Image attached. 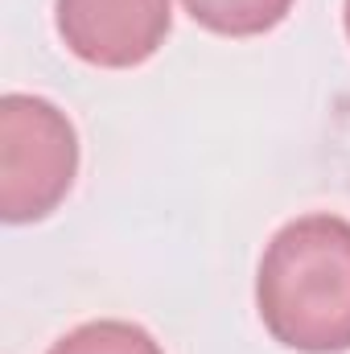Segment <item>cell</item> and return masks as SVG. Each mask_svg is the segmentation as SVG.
Masks as SVG:
<instances>
[{
	"instance_id": "cell-1",
	"label": "cell",
	"mask_w": 350,
	"mask_h": 354,
	"mask_svg": "<svg viewBox=\"0 0 350 354\" xmlns=\"http://www.w3.org/2000/svg\"><path fill=\"white\" fill-rule=\"evenodd\" d=\"M256 309L264 330L288 351H350V223L342 214H301L268 239Z\"/></svg>"
},
{
	"instance_id": "cell-2",
	"label": "cell",
	"mask_w": 350,
	"mask_h": 354,
	"mask_svg": "<svg viewBox=\"0 0 350 354\" xmlns=\"http://www.w3.org/2000/svg\"><path fill=\"white\" fill-rule=\"evenodd\" d=\"M79 174V136L42 95L0 99V218L21 227L54 214Z\"/></svg>"
},
{
	"instance_id": "cell-3",
	"label": "cell",
	"mask_w": 350,
	"mask_h": 354,
	"mask_svg": "<svg viewBox=\"0 0 350 354\" xmlns=\"http://www.w3.org/2000/svg\"><path fill=\"white\" fill-rule=\"evenodd\" d=\"M54 21L75 58L128 71L165 46L174 8L169 0H54Z\"/></svg>"
},
{
	"instance_id": "cell-4",
	"label": "cell",
	"mask_w": 350,
	"mask_h": 354,
	"mask_svg": "<svg viewBox=\"0 0 350 354\" xmlns=\"http://www.w3.org/2000/svg\"><path fill=\"white\" fill-rule=\"evenodd\" d=\"M181 4L202 29L223 37H260L276 29L293 8V0H181Z\"/></svg>"
},
{
	"instance_id": "cell-5",
	"label": "cell",
	"mask_w": 350,
	"mask_h": 354,
	"mask_svg": "<svg viewBox=\"0 0 350 354\" xmlns=\"http://www.w3.org/2000/svg\"><path fill=\"white\" fill-rule=\"evenodd\" d=\"M46 354H165V351L145 326L103 317V322H87V326L62 334Z\"/></svg>"
},
{
	"instance_id": "cell-6",
	"label": "cell",
	"mask_w": 350,
	"mask_h": 354,
	"mask_svg": "<svg viewBox=\"0 0 350 354\" xmlns=\"http://www.w3.org/2000/svg\"><path fill=\"white\" fill-rule=\"evenodd\" d=\"M347 37H350V0H347Z\"/></svg>"
}]
</instances>
